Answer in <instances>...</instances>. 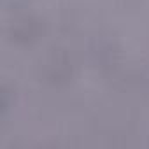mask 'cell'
Here are the masks:
<instances>
[{"instance_id": "6da1fadb", "label": "cell", "mask_w": 149, "mask_h": 149, "mask_svg": "<svg viewBox=\"0 0 149 149\" xmlns=\"http://www.w3.org/2000/svg\"><path fill=\"white\" fill-rule=\"evenodd\" d=\"M44 70H46L47 79H51V81H54V83L68 79V76L72 74L70 63H68L61 54H53V56L47 60V63L44 65Z\"/></svg>"}, {"instance_id": "7a4b0ae2", "label": "cell", "mask_w": 149, "mask_h": 149, "mask_svg": "<svg viewBox=\"0 0 149 149\" xmlns=\"http://www.w3.org/2000/svg\"><path fill=\"white\" fill-rule=\"evenodd\" d=\"M40 30H42V25L39 19L25 18L14 23V39L16 40H33L39 37Z\"/></svg>"}]
</instances>
